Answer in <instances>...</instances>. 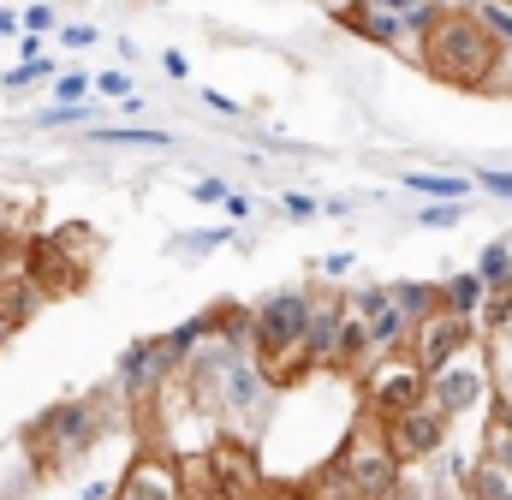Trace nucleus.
<instances>
[{
	"label": "nucleus",
	"mask_w": 512,
	"mask_h": 500,
	"mask_svg": "<svg viewBox=\"0 0 512 500\" xmlns=\"http://www.w3.org/2000/svg\"><path fill=\"white\" fill-rule=\"evenodd\" d=\"M393 500H465L459 483H429V489H417V483H399V495Z\"/></svg>",
	"instance_id": "obj_20"
},
{
	"label": "nucleus",
	"mask_w": 512,
	"mask_h": 500,
	"mask_svg": "<svg viewBox=\"0 0 512 500\" xmlns=\"http://www.w3.org/2000/svg\"><path fill=\"white\" fill-rule=\"evenodd\" d=\"M411 60H423V72H429L435 84H447V90H489V78H495V66H501L507 54H501V42L483 30L477 12H465V6H435V18H429V30H423V42H417Z\"/></svg>",
	"instance_id": "obj_1"
},
{
	"label": "nucleus",
	"mask_w": 512,
	"mask_h": 500,
	"mask_svg": "<svg viewBox=\"0 0 512 500\" xmlns=\"http://www.w3.org/2000/svg\"><path fill=\"white\" fill-rule=\"evenodd\" d=\"M483 298H489V286H483L477 268H471V274H453V280L441 286V310H447V316H465V322H477Z\"/></svg>",
	"instance_id": "obj_11"
},
{
	"label": "nucleus",
	"mask_w": 512,
	"mask_h": 500,
	"mask_svg": "<svg viewBox=\"0 0 512 500\" xmlns=\"http://www.w3.org/2000/svg\"><path fill=\"white\" fill-rule=\"evenodd\" d=\"M483 185H489V191H501V197H512V173H501V167H489V173H483Z\"/></svg>",
	"instance_id": "obj_30"
},
{
	"label": "nucleus",
	"mask_w": 512,
	"mask_h": 500,
	"mask_svg": "<svg viewBox=\"0 0 512 500\" xmlns=\"http://www.w3.org/2000/svg\"><path fill=\"white\" fill-rule=\"evenodd\" d=\"M459 215H465V209H459V203H435V209H423V215H417V221H423V227H453V221H459Z\"/></svg>",
	"instance_id": "obj_23"
},
{
	"label": "nucleus",
	"mask_w": 512,
	"mask_h": 500,
	"mask_svg": "<svg viewBox=\"0 0 512 500\" xmlns=\"http://www.w3.org/2000/svg\"><path fill=\"white\" fill-rule=\"evenodd\" d=\"M512 328V286H489V298H483V310H477V334H501Z\"/></svg>",
	"instance_id": "obj_14"
},
{
	"label": "nucleus",
	"mask_w": 512,
	"mask_h": 500,
	"mask_svg": "<svg viewBox=\"0 0 512 500\" xmlns=\"http://www.w3.org/2000/svg\"><path fill=\"white\" fill-rule=\"evenodd\" d=\"M114 500H185V483H179V459L167 453H137L120 477Z\"/></svg>",
	"instance_id": "obj_9"
},
{
	"label": "nucleus",
	"mask_w": 512,
	"mask_h": 500,
	"mask_svg": "<svg viewBox=\"0 0 512 500\" xmlns=\"http://www.w3.org/2000/svg\"><path fill=\"white\" fill-rule=\"evenodd\" d=\"M477 18L501 42V54H512V0H477Z\"/></svg>",
	"instance_id": "obj_17"
},
{
	"label": "nucleus",
	"mask_w": 512,
	"mask_h": 500,
	"mask_svg": "<svg viewBox=\"0 0 512 500\" xmlns=\"http://www.w3.org/2000/svg\"><path fill=\"white\" fill-rule=\"evenodd\" d=\"M54 96H60V108H78V96H90V78H84V72H66V78L54 84Z\"/></svg>",
	"instance_id": "obj_22"
},
{
	"label": "nucleus",
	"mask_w": 512,
	"mask_h": 500,
	"mask_svg": "<svg viewBox=\"0 0 512 500\" xmlns=\"http://www.w3.org/2000/svg\"><path fill=\"white\" fill-rule=\"evenodd\" d=\"M24 30H54V6H24Z\"/></svg>",
	"instance_id": "obj_28"
},
{
	"label": "nucleus",
	"mask_w": 512,
	"mask_h": 500,
	"mask_svg": "<svg viewBox=\"0 0 512 500\" xmlns=\"http://www.w3.org/2000/svg\"><path fill=\"white\" fill-rule=\"evenodd\" d=\"M268 500H310L304 489H268Z\"/></svg>",
	"instance_id": "obj_34"
},
{
	"label": "nucleus",
	"mask_w": 512,
	"mask_h": 500,
	"mask_svg": "<svg viewBox=\"0 0 512 500\" xmlns=\"http://www.w3.org/2000/svg\"><path fill=\"white\" fill-rule=\"evenodd\" d=\"M387 429V447H393V459L399 465H417V459H435L441 447H447V417L423 399L417 411H405V417H393V423H382Z\"/></svg>",
	"instance_id": "obj_7"
},
{
	"label": "nucleus",
	"mask_w": 512,
	"mask_h": 500,
	"mask_svg": "<svg viewBox=\"0 0 512 500\" xmlns=\"http://www.w3.org/2000/svg\"><path fill=\"white\" fill-rule=\"evenodd\" d=\"M387 298H393V310H399L411 328L441 310V286H429V280H399V286H387Z\"/></svg>",
	"instance_id": "obj_10"
},
{
	"label": "nucleus",
	"mask_w": 512,
	"mask_h": 500,
	"mask_svg": "<svg viewBox=\"0 0 512 500\" xmlns=\"http://www.w3.org/2000/svg\"><path fill=\"white\" fill-rule=\"evenodd\" d=\"M489 387H495V399H501V411H512V328H501L495 340H489Z\"/></svg>",
	"instance_id": "obj_13"
},
{
	"label": "nucleus",
	"mask_w": 512,
	"mask_h": 500,
	"mask_svg": "<svg viewBox=\"0 0 512 500\" xmlns=\"http://www.w3.org/2000/svg\"><path fill=\"white\" fill-rule=\"evenodd\" d=\"M477 274H483V286H512V239H501V245L483 250Z\"/></svg>",
	"instance_id": "obj_19"
},
{
	"label": "nucleus",
	"mask_w": 512,
	"mask_h": 500,
	"mask_svg": "<svg viewBox=\"0 0 512 500\" xmlns=\"http://www.w3.org/2000/svg\"><path fill=\"white\" fill-rule=\"evenodd\" d=\"M405 191H423V197H471V179H459V173H405Z\"/></svg>",
	"instance_id": "obj_16"
},
{
	"label": "nucleus",
	"mask_w": 512,
	"mask_h": 500,
	"mask_svg": "<svg viewBox=\"0 0 512 500\" xmlns=\"http://www.w3.org/2000/svg\"><path fill=\"white\" fill-rule=\"evenodd\" d=\"M304 328H310V292H298V286L262 298V304L251 310V334H245V346H251L256 364L268 370V381L304 364Z\"/></svg>",
	"instance_id": "obj_3"
},
{
	"label": "nucleus",
	"mask_w": 512,
	"mask_h": 500,
	"mask_svg": "<svg viewBox=\"0 0 512 500\" xmlns=\"http://www.w3.org/2000/svg\"><path fill=\"white\" fill-rule=\"evenodd\" d=\"M18 30V12H0V36H12Z\"/></svg>",
	"instance_id": "obj_35"
},
{
	"label": "nucleus",
	"mask_w": 512,
	"mask_h": 500,
	"mask_svg": "<svg viewBox=\"0 0 512 500\" xmlns=\"http://www.w3.org/2000/svg\"><path fill=\"white\" fill-rule=\"evenodd\" d=\"M483 459H495V465L512 471V411H501V405H495V417L483 429Z\"/></svg>",
	"instance_id": "obj_15"
},
{
	"label": "nucleus",
	"mask_w": 512,
	"mask_h": 500,
	"mask_svg": "<svg viewBox=\"0 0 512 500\" xmlns=\"http://www.w3.org/2000/svg\"><path fill=\"white\" fill-rule=\"evenodd\" d=\"M6 280H18V256H12V239L0 233V286H6Z\"/></svg>",
	"instance_id": "obj_29"
},
{
	"label": "nucleus",
	"mask_w": 512,
	"mask_h": 500,
	"mask_svg": "<svg viewBox=\"0 0 512 500\" xmlns=\"http://www.w3.org/2000/svg\"><path fill=\"white\" fill-rule=\"evenodd\" d=\"M203 102H209V108H215V114H239V102H227V96H221V90H203Z\"/></svg>",
	"instance_id": "obj_32"
},
{
	"label": "nucleus",
	"mask_w": 512,
	"mask_h": 500,
	"mask_svg": "<svg viewBox=\"0 0 512 500\" xmlns=\"http://www.w3.org/2000/svg\"><path fill=\"white\" fill-rule=\"evenodd\" d=\"M66 42L84 48V42H96V30H90V24H66Z\"/></svg>",
	"instance_id": "obj_31"
},
{
	"label": "nucleus",
	"mask_w": 512,
	"mask_h": 500,
	"mask_svg": "<svg viewBox=\"0 0 512 500\" xmlns=\"http://www.w3.org/2000/svg\"><path fill=\"white\" fill-rule=\"evenodd\" d=\"M286 215H292V221H310V215H316V197H304V191H286Z\"/></svg>",
	"instance_id": "obj_26"
},
{
	"label": "nucleus",
	"mask_w": 512,
	"mask_h": 500,
	"mask_svg": "<svg viewBox=\"0 0 512 500\" xmlns=\"http://www.w3.org/2000/svg\"><path fill=\"white\" fill-rule=\"evenodd\" d=\"M90 84H96L102 96H120V102L131 96V78H126V72H102V78H90Z\"/></svg>",
	"instance_id": "obj_24"
},
{
	"label": "nucleus",
	"mask_w": 512,
	"mask_h": 500,
	"mask_svg": "<svg viewBox=\"0 0 512 500\" xmlns=\"http://www.w3.org/2000/svg\"><path fill=\"white\" fill-rule=\"evenodd\" d=\"M459 489H465V500H512V471L495 459H477Z\"/></svg>",
	"instance_id": "obj_12"
},
{
	"label": "nucleus",
	"mask_w": 512,
	"mask_h": 500,
	"mask_svg": "<svg viewBox=\"0 0 512 500\" xmlns=\"http://www.w3.org/2000/svg\"><path fill=\"white\" fill-rule=\"evenodd\" d=\"M48 72H54L48 60H24V66L6 72V90H24V84H36V78H48Z\"/></svg>",
	"instance_id": "obj_21"
},
{
	"label": "nucleus",
	"mask_w": 512,
	"mask_h": 500,
	"mask_svg": "<svg viewBox=\"0 0 512 500\" xmlns=\"http://www.w3.org/2000/svg\"><path fill=\"white\" fill-rule=\"evenodd\" d=\"M221 209H227V215H233V221H245V215H251V203H245V197H239V191H233V197H227V203H221Z\"/></svg>",
	"instance_id": "obj_33"
},
{
	"label": "nucleus",
	"mask_w": 512,
	"mask_h": 500,
	"mask_svg": "<svg viewBox=\"0 0 512 500\" xmlns=\"http://www.w3.org/2000/svg\"><path fill=\"white\" fill-rule=\"evenodd\" d=\"M78 120H90L84 102H78V108H48V114H42V125H78Z\"/></svg>",
	"instance_id": "obj_27"
},
{
	"label": "nucleus",
	"mask_w": 512,
	"mask_h": 500,
	"mask_svg": "<svg viewBox=\"0 0 512 500\" xmlns=\"http://www.w3.org/2000/svg\"><path fill=\"white\" fill-rule=\"evenodd\" d=\"M471 340H477V322L435 310L429 322H417V328H411L405 352L417 358V370H423V375H435V370H447L453 358H465V352H471Z\"/></svg>",
	"instance_id": "obj_6"
},
{
	"label": "nucleus",
	"mask_w": 512,
	"mask_h": 500,
	"mask_svg": "<svg viewBox=\"0 0 512 500\" xmlns=\"http://www.w3.org/2000/svg\"><path fill=\"white\" fill-rule=\"evenodd\" d=\"M423 399H429V375L417 370L411 352H387V358H376V370L364 375V405H370L376 423H393V417L417 411Z\"/></svg>",
	"instance_id": "obj_5"
},
{
	"label": "nucleus",
	"mask_w": 512,
	"mask_h": 500,
	"mask_svg": "<svg viewBox=\"0 0 512 500\" xmlns=\"http://www.w3.org/2000/svg\"><path fill=\"white\" fill-rule=\"evenodd\" d=\"M483 387H489V370H483V364H471V352H465V358H453L447 370L429 375V405L453 423V417H465V411L483 399Z\"/></svg>",
	"instance_id": "obj_8"
},
{
	"label": "nucleus",
	"mask_w": 512,
	"mask_h": 500,
	"mask_svg": "<svg viewBox=\"0 0 512 500\" xmlns=\"http://www.w3.org/2000/svg\"><path fill=\"white\" fill-rule=\"evenodd\" d=\"M96 137H102V143H137V149H167V143H173L167 131H149V125H102Z\"/></svg>",
	"instance_id": "obj_18"
},
{
	"label": "nucleus",
	"mask_w": 512,
	"mask_h": 500,
	"mask_svg": "<svg viewBox=\"0 0 512 500\" xmlns=\"http://www.w3.org/2000/svg\"><path fill=\"white\" fill-rule=\"evenodd\" d=\"M108 411L114 393H78V399H54L42 417L24 423V459L36 477H54L66 465H78L102 435H108Z\"/></svg>",
	"instance_id": "obj_2"
},
{
	"label": "nucleus",
	"mask_w": 512,
	"mask_h": 500,
	"mask_svg": "<svg viewBox=\"0 0 512 500\" xmlns=\"http://www.w3.org/2000/svg\"><path fill=\"white\" fill-rule=\"evenodd\" d=\"M334 471L346 477V489H352L358 500H393V495H399V483H405V465L393 459L387 429L370 417V411H364V417H358V429L346 435V447H340Z\"/></svg>",
	"instance_id": "obj_4"
},
{
	"label": "nucleus",
	"mask_w": 512,
	"mask_h": 500,
	"mask_svg": "<svg viewBox=\"0 0 512 500\" xmlns=\"http://www.w3.org/2000/svg\"><path fill=\"white\" fill-rule=\"evenodd\" d=\"M233 197V185H221V179H203L197 191H191V203H227Z\"/></svg>",
	"instance_id": "obj_25"
}]
</instances>
